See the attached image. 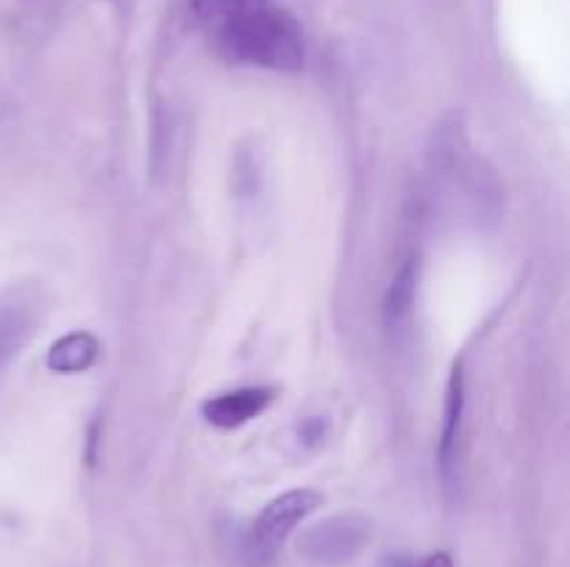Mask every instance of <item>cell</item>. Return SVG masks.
Wrapping results in <instances>:
<instances>
[{
	"label": "cell",
	"mask_w": 570,
	"mask_h": 567,
	"mask_svg": "<svg viewBox=\"0 0 570 567\" xmlns=\"http://www.w3.org/2000/svg\"><path fill=\"white\" fill-rule=\"evenodd\" d=\"M384 567H451L449 554H429V556H390Z\"/></svg>",
	"instance_id": "9c48e42d"
},
{
	"label": "cell",
	"mask_w": 570,
	"mask_h": 567,
	"mask_svg": "<svg viewBox=\"0 0 570 567\" xmlns=\"http://www.w3.org/2000/svg\"><path fill=\"white\" fill-rule=\"evenodd\" d=\"M98 339L89 331H72L67 337L56 339L48 350V367L53 372H83L92 367V361L98 359Z\"/></svg>",
	"instance_id": "52a82bcc"
},
{
	"label": "cell",
	"mask_w": 570,
	"mask_h": 567,
	"mask_svg": "<svg viewBox=\"0 0 570 567\" xmlns=\"http://www.w3.org/2000/svg\"><path fill=\"white\" fill-rule=\"evenodd\" d=\"M273 400H276V389L273 387H243L204 400L200 415H204V420L209 426L237 428L250 422L254 417H259Z\"/></svg>",
	"instance_id": "277c9868"
},
{
	"label": "cell",
	"mask_w": 570,
	"mask_h": 567,
	"mask_svg": "<svg viewBox=\"0 0 570 567\" xmlns=\"http://www.w3.org/2000/svg\"><path fill=\"white\" fill-rule=\"evenodd\" d=\"M321 493H315V489H289V493L271 500L254 520V526L248 528V534H245L243 556L248 567L271 565L284 539L293 534V528L304 517H309L321 506Z\"/></svg>",
	"instance_id": "7a4b0ae2"
},
{
	"label": "cell",
	"mask_w": 570,
	"mask_h": 567,
	"mask_svg": "<svg viewBox=\"0 0 570 567\" xmlns=\"http://www.w3.org/2000/svg\"><path fill=\"white\" fill-rule=\"evenodd\" d=\"M33 331L31 309L22 304L0 306V370L20 354Z\"/></svg>",
	"instance_id": "ba28073f"
},
{
	"label": "cell",
	"mask_w": 570,
	"mask_h": 567,
	"mask_svg": "<svg viewBox=\"0 0 570 567\" xmlns=\"http://www.w3.org/2000/svg\"><path fill=\"white\" fill-rule=\"evenodd\" d=\"M189 6L198 28L223 59L276 72L304 70V31L273 0H193Z\"/></svg>",
	"instance_id": "6da1fadb"
},
{
	"label": "cell",
	"mask_w": 570,
	"mask_h": 567,
	"mask_svg": "<svg viewBox=\"0 0 570 567\" xmlns=\"http://www.w3.org/2000/svg\"><path fill=\"white\" fill-rule=\"evenodd\" d=\"M462 415H465V376H462V365L454 367L449 381V398H445V422H443V437H440L438 459L440 472H443L445 484H454L456 470V442H460V426Z\"/></svg>",
	"instance_id": "5b68a950"
},
{
	"label": "cell",
	"mask_w": 570,
	"mask_h": 567,
	"mask_svg": "<svg viewBox=\"0 0 570 567\" xmlns=\"http://www.w3.org/2000/svg\"><path fill=\"white\" fill-rule=\"evenodd\" d=\"M417 278H421V261H417V256H410L390 281L387 298H384V326L390 334H401L410 322L417 295Z\"/></svg>",
	"instance_id": "8992f818"
},
{
	"label": "cell",
	"mask_w": 570,
	"mask_h": 567,
	"mask_svg": "<svg viewBox=\"0 0 570 567\" xmlns=\"http://www.w3.org/2000/svg\"><path fill=\"white\" fill-rule=\"evenodd\" d=\"M371 537V526L356 515H337L332 520L321 523L312 531H306L304 548L306 556L323 565H340V561L354 559L362 545Z\"/></svg>",
	"instance_id": "3957f363"
}]
</instances>
